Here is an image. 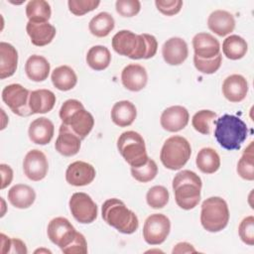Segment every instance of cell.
Wrapping results in <instances>:
<instances>
[{
	"label": "cell",
	"instance_id": "obj_1",
	"mask_svg": "<svg viewBox=\"0 0 254 254\" xmlns=\"http://www.w3.org/2000/svg\"><path fill=\"white\" fill-rule=\"evenodd\" d=\"M214 136L218 144L228 150H239L248 135L246 123L235 115L224 114L215 120Z\"/></svg>",
	"mask_w": 254,
	"mask_h": 254
},
{
	"label": "cell",
	"instance_id": "obj_2",
	"mask_svg": "<svg viewBox=\"0 0 254 254\" xmlns=\"http://www.w3.org/2000/svg\"><path fill=\"white\" fill-rule=\"evenodd\" d=\"M201 187V179L194 172L190 170L179 172L173 180L177 204L185 210L194 208L200 200Z\"/></svg>",
	"mask_w": 254,
	"mask_h": 254
},
{
	"label": "cell",
	"instance_id": "obj_3",
	"mask_svg": "<svg viewBox=\"0 0 254 254\" xmlns=\"http://www.w3.org/2000/svg\"><path fill=\"white\" fill-rule=\"evenodd\" d=\"M103 220L121 233L132 234L139 226L137 215L118 198H109L102 204Z\"/></svg>",
	"mask_w": 254,
	"mask_h": 254
},
{
	"label": "cell",
	"instance_id": "obj_4",
	"mask_svg": "<svg viewBox=\"0 0 254 254\" xmlns=\"http://www.w3.org/2000/svg\"><path fill=\"white\" fill-rule=\"evenodd\" d=\"M60 118L81 140L85 139L94 126V118L76 99L65 100L60 109Z\"/></svg>",
	"mask_w": 254,
	"mask_h": 254
},
{
	"label": "cell",
	"instance_id": "obj_5",
	"mask_svg": "<svg viewBox=\"0 0 254 254\" xmlns=\"http://www.w3.org/2000/svg\"><path fill=\"white\" fill-rule=\"evenodd\" d=\"M229 209L226 201L219 196H210L201 203L200 223L208 232H218L227 226Z\"/></svg>",
	"mask_w": 254,
	"mask_h": 254
},
{
	"label": "cell",
	"instance_id": "obj_6",
	"mask_svg": "<svg viewBox=\"0 0 254 254\" xmlns=\"http://www.w3.org/2000/svg\"><path fill=\"white\" fill-rule=\"evenodd\" d=\"M191 155V147L189 141L182 136H172L168 138L160 153V160L164 167L176 171L182 169Z\"/></svg>",
	"mask_w": 254,
	"mask_h": 254
},
{
	"label": "cell",
	"instance_id": "obj_7",
	"mask_svg": "<svg viewBox=\"0 0 254 254\" xmlns=\"http://www.w3.org/2000/svg\"><path fill=\"white\" fill-rule=\"evenodd\" d=\"M117 148L121 156L131 167L142 166L149 159L145 141L138 132H123L117 140Z\"/></svg>",
	"mask_w": 254,
	"mask_h": 254
},
{
	"label": "cell",
	"instance_id": "obj_8",
	"mask_svg": "<svg viewBox=\"0 0 254 254\" xmlns=\"http://www.w3.org/2000/svg\"><path fill=\"white\" fill-rule=\"evenodd\" d=\"M113 50L132 60L145 59L147 55V44L143 35H137L129 30H121L112 38Z\"/></svg>",
	"mask_w": 254,
	"mask_h": 254
},
{
	"label": "cell",
	"instance_id": "obj_9",
	"mask_svg": "<svg viewBox=\"0 0 254 254\" xmlns=\"http://www.w3.org/2000/svg\"><path fill=\"white\" fill-rule=\"evenodd\" d=\"M30 91L19 83H12L2 90V100L11 111L22 117L32 115L29 106Z\"/></svg>",
	"mask_w": 254,
	"mask_h": 254
},
{
	"label": "cell",
	"instance_id": "obj_10",
	"mask_svg": "<svg viewBox=\"0 0 254 254\" xmlns=\"http://www.w3.org/2000/svg\"><path fill=\"white\" fill-rule=\"evenodd\" d=\"M171 230L170 219L162 213L148 216L143 226V238L150 245H160L169 236Z\"/></svg>",
	"mask_w": 254,
	"mask_h": 254
},
{
	"label": "cell",
	"instance_id": "obj_11",
	"mask_svg": "<svg viewBox=\"0 0 254 254\" xmlns=\"http://www.w3.org/2000/svg\"><path fill=\"white\" fill-rule=\"evenodd\" d=\"M68 204L72 216L79 223L88 224L97 217V205L85 192H74L70 196Z\"/></svg>",
	"mask_w": 254,
	"mask_h": 254
},
{
	"label": "cell",
	"instance_id": "obj_12",
	"mask_svg": "<svg viewBox=\"0 0 254 254\" xmlns=\"http://www.w3.org/2000/svg\"><path fill=\"white\" fill-rule=\"evenodd\" d=\"M76 230L69 222L68 219L64 217L53 218L48 224V237L50 240L61 249H64L71 243L76 235Z\"/></svg>",
	"mask_w": 254,
	"mask_h": 254
},
{
	"label": "cell",
	"instance_id": "obj_13",
	"mask_svg": "<svg viewBox=\"0 0 254 254\" xmlns=\"http://www.w3.org/2000/svg\"><path fill=\"white\" fill-rule=\"evenodd\" d=\"M23 170L26 177L34 182L43 180L49 170V163L46 155L38 149L29 151L23 161Z\"/></svg>",
	"mask_w": 254,
	"mask_h": 254
},
{
	"label": "cell",
	"instance_id": "obj_14",
	"mask_svg": "<svg viewBox=\"0 0 254 254\" xmlns=\"http://www.w3.org/2000/svg\"><path fill=\"white\" fill-rule=\"evenodd\" d=\"M189 119L190 114L186 107L174 105L168 107L162 112L160 123L163 129L168 132H179L188 125Z\"/></svg>",
	"mask_w": 254,
	"mask_h": 254
},
{
	"label": "cell",
	"instance_id": "obj_15",
	"mask_svg": "<svg viewBox=\"0 0 254 254\" xmlns=\"http://www.w3.org/2000/svg\"><path fill=\"white\" fill-rule=\"evenodd\" d=\"M95 175V169L92 165L83 161H75L67 167L65 180L71 186L83 187L92 183Z\"/></svg>",
	"mask_w": 254,
	"mask_h": 254
},
{
	"label": "cell",
	"instance_id": "obj_16",
	"mask_svg": "<svg viewBox=\"0 0 254 254\" xmlns=\"http://www.w3.org/2000/svg\"><path fill=\"white\" fill-rule=\"evenodd\" d=\"M80 145L81 139L68 126L62 123L55 143L56 150L63 156L71 157L78 153Z\"/></svg>",
	"mask_w": 254,
	"mask_h": 254
},
{
	"label": "cell",
	"instance_id": "obj_17",
	"mask_svg": "<svg viewBox=\"0 0 254 254\" xmlns=\"http://www.w3.org/2000/svg\"><path fill=\"white\" fill-rule=\"evenodd\" d=\"M164 61L170 65H179L183 64L188 56L189 49L185 40L179 37H173L167 40L162 47Z\"/></svg>",
	"mask_w": 254,
	"mask_h": 254
},
{
	"label": "cell",
	"instance_id": "obj_18",
	"mask_svg": "<svg viewBox=\"0 0 254 254\" xmlns=\"http://www.w3.org/2000/svg\"><path fill=\"white\" fill-rule=\"evenodd\" d=\"M121 81L125 88L130 91L142 90L148 82V74L144 66L138 64L126 65L121 72Z\"/></svg>",
	"mask_w": 254,
	"mask_h": 254
},
{
	"label": "cell",
	"instance_id": "obj_19",
	"mask_svg": "<svg viewBox=\"0 0 254 254\" xmlns=\"http://www.w3.org/2000/svg\"><path fill=\"white\" fill-rule=\"evenodd\" d=\"M248 92V82L241 74H231L222 83V93L224 97L233 103L242 101Z\"/></svg>",
	"mask_w": 254,
	"mask_h": 254
},
{
	"label": "cell",
	"instance_id": "obj_20",
	"mask_svg": "<svg viewBox=\"0 0 254 254\" xmlns=\"http://www.w3.org/2000/svg\"><path fill=\"white\" fill-rule=\"evenodd\" d=\"M194 56L199 59H212L220 54V44L208 33H198L192 39Z\"/></svg>",
	"mask_w": 254,
	"mask_h": 254
},
{
	"label": "cell",
	"instance_id": "obj_21",
	"mask_svg": "<svg viewBox=\"0 0 254 254\" xmlns=\"http://www.w3.org/2000/svg\"><path fill=\"white\" fill-rule=\"evenodd\" d=\"M54 123L46 117H40L32 121L28 130L30 140L38 145L49 144L54 137Z\"/></svg>",
	"mask_w": 254,
	"mask_h": 254
},
{
	"label": "cell",
	"instance_id": "obj_22",
	"mask_svg": "<svg viewBox=\"0 0 254 254\" xmlns=\"http://www.w3.org/2000/svg\"><path fill=\"white\" fill-rule=\"evenodd\" d=\"M26 31L33 45L44 47L50 44L56 36V28L49 22L37 23L29 21L26 25Z\"/></svg>",
	"mask_w": 254,
	"mask_h": 254
},
{
	"label": "cell",
	"instance_id": "obj_23",
	"mask_svg": "<svg viewBox=\"0 0 254 254\" xmlns=\"http://www.w3.org/2000/svg\"><path fill=\"white\" fill-rule=\"evenodd\" d=\"M207 26L217 36L224 37L233 32L235 19L231 13L225 10H215L208 16Z\"/></svg>",
	"mask_w": 254,
	"mask_h": 254
},
{
	"label": "cell",
	"instance_id": "obj_24",
	"mask_svg": "<svg viewBox=\"0 0 254 254\" xmlns=\"http://www.w3.org/2000/svg\"><path fill=\"white\" fill-rule=\"evenodd\" d=\"M56 95L49 89H37L30 92L29 106L32 114L50 112L56 104Z\"/></svg>",
	"mask_w": 254,
	"mask_h": 254
},
{
	"label": "cell",
	"instance_id": "obj_25",
	"mask_svg": "<svg viewBox=\"0 0 254 254\" xmlns=\"http://www.w3.org/2000/svg\"><path fill=\"white\" fill-rule=\"evenodd\" d=\"M18 65V52L9 43H0V78L12 76Z\"/></svg>",
	"mask_w": 254,
	"mask_h": 254
},
{
	"label": "cell",
	"instance_id": "obj_26",
	"mask_svg": "<svg viewBox=\"0 0 254 254\" xmlns=\"http://www.w3.org/2000/svg\"><path fill=\"white\" fill-rule=\"evenodd\" d=\"M51 65L46 58L39 55H32L25 64V71L27 76L36 82L44 81L48 78Z\"/></svg>",
	"mask_w": 254,
	"mask_h": 254
},
{
	"label": "cell",
	"instance_id": "obj_27",
	"mask_svg": "<svg viewBox=\"0 0 254 254\" xmlns=\"http://www.w3.org/2000/svg\"><path fill=\"white\" fill-rule=\"evenodd\" d=\"M137 116L135 105L128 100L116 102L111 109V119L113 123L119 127L130 126Z\"/></svg>",
	"mask_w": 254,
	"mask_h": 254
},
{
	"label": "cell",
	"instance_id": "obj_28",
	"mask_svg": "<svg viewBox=\"0 0 254 254\" xmlns=\"http://www.w3.org/2000/svg\"><path fill=\"white\" fill-rule=\"evenodd\" d=\"M8 199L16 208L24 209L30 207L34 203L36 192L30 186L18 184L8 190Z\"/></svg>",
	"mask_w": 254,
	"mask_h": 254
},
{
	"label": "cell",
	"instance_id": "obj_29",
	"mask_svg": "<svg viewBox=\"0 0 254 254\" xmlns=\"http://www.w3.org/2000/svg\"><path fill=\"white\" fill-rule=\"evenodd\" d=\"M54 86L62 91L72 89L77 83V76L74 70L68 65H61L56 67L51 75Z\"/></svg>",
	"mask_w": 254,
	"mask_h": 254
},
{
	"label": "cell",
	"instance_id": "obj_30",
	"mask_svg": "<svg viewBox=\"0 0 254 254\" xmlns=\"http://www.w3.org/2000/svg\"><path fill=\"white\" fill-rule=\"evenodd\" d=\"M195 164L201 173L213 174L220 167V158L214 149L206 147L198 151Z\"/></svg>",
	"mask_w": 254,
	"mask_h": 254
},
{
	"label": "cell",
	"instance_id": "obj_31",
	"mask_svg": "<svg viewBox=\"0 0 254 254\" xmlns=\"http://www.w3.org/2000/svg\"><path fill=\"white\" fill-rule=\"evenodd\" d=\"M247 51L248 45L246 41L238 35H231L222 43L223 55L232 61L242 59L246 55Z\"/></svg>",
	"mask_w": 254,
	"mask_h": 254
},
{
	"label": "cell",
	"instance_id": "obj_32",
	"mask_svg": "<svg viewBox=\"0 0 254 254\" xmlns=\"http://www.w3.org/2000/svg\"><path fill=\"white\" fill-rule=\"evenodd\" d=\"M111 62V54L104 46H93L86 54V63L94 70H103Z\"/></svg>",
	"mask_w": 254,
	"mask_h": 254
},
{
	"label": "cell",
	"instance_id": "obj_33",
	"mask_svg": "<svg viewBox=\"0 0 254 254\" xmlns=\"http://www.w3.org/2000/svg\"><path fill=\"white\" fill-rule=\"evenodd\" d=\"M115 21L111 14L107 12H100L95 15L88 24L90 33L98 38L106 37L114 29Z\"/></svg>",
	"mask_w": 254,
	"mask_h": 254
},
{
	"label": "cell",
	"instance_id": "obj_34",
	"mask_svg": "<svg viewBox=\"0 0 254 254\" xmlns=\"http://www.w3.org/2000/svg\"><path fill=\"white\" fill-rule=\"evenodd\" d=\"M26 15L31 22H48L52 15L51 6L45 0H31L26 6Z\"/></svg>",
	"mask_w": 254,
	"mask_h": 254
},
{
	"label": "cell",
	"instance_id": "obj_35",
	"mask_svg": "<svg viewBox=\"0 0 254 254\" xmlns=\"http://www.w3.org/2000/svg\"><path fill=\"white\" fill-rule=\"evenodd\" d=\"M238 175L246 180H254V154H253V142H250L248 147L243 151L241 158L237 164Z\"/></svg>",
	"mask_w": 254,
	"mask_h": 254
},
{
	"label": "cell",
	"instance_id": "obj_36",
	"mask_svg": "<svg viewBox=\"0 0 254 254\" xmlns=\"http://www.w3.org/2000/svg\"><path fill=\"white\" fill-rule=\"evenodd\" d=\"M216 113L211 110L202 109L197 111L191 119L192 127L200 134L208 135L211 131V124L215 122Z\"/></svg>",
	"mask_w": 254,
	"mask_h": 254
},
{
	"label": "cell",
	"instance_id": "obj_37",
	"mask_svg": "<svg viewBox=\"0 0 254 254\" xmlns=\"http://www.w3.org/2000/svg\"><path fill=\"white\" fill-rule=\"evenodd\" d=\"M158 174V166L153 159L148 161L139 167H131L132 177L140 183H148L155 179Z\"/></svg>",
	"mask_w": 254,
	"mask_h": 254
},
{
	"label": "cell",
	"instance_id": "obj_38",
	"mask_svg": "<svg viewBox=\"0 0 254 254\" xmlns=\"http://www.w3.org/2000/svg\"><path fill=\"white\" fill-rule=\"evenodd\" d=\"M170 193L169 190L163 186L152 187L146 194V200L149 206L152 208H163L169 202Z\"/></svg>",
	"mask_w": 254,
	"mask_h": 254
},
{
	"label": "cell",
	"instance_id": "obj_39",
	"mask_svg": "<svg viewBox=\"0 0 254 254\" xmlns=\"http://www.w3.org/2000/svg\"><path fill=\"white\" fill-rule=\"evenodd\" d=\"M222 57L221 54H218L216 57L212 59H199L196 56H193V64L195 68L205 74H211L218 70L221 65Z\"/></svg>",
	"mask_w": 254,
	"mask_h": 254
},
{
	"label": "cell",
	"instance_id": "obj_40",
	"mask_svg": "<svg viewBox=\"0 0 254 254\" xmlns=\"http://www.w3.org/2000/svg\"><path fill=\"white\" fill-rule=\"evenodd\" d=\"M99 4L100 1L98 0H68L67 2L69 11L75 16H82L91 12L96 9Z\"/></svg>",
	"mask_w": 254,
	"mask_h": 254
},
{
	"label": "cell",
	"instance_id": "obj_41",
	"mask_svg": "<svg viewBox=\"0 0 254 254\" xmlns=\"http://www.w3.org/2000/svg\"><path fill=\"white\" fill-rule=\"evenodd\" d=\"M241 240L247 245H254V217L249 215L242 219L238 227Z\"/></svg>",
	"mask_w": 254,
	"mask_h": 254
},
{
	"label": "cell",
	"instance_id": "obj_42",
	"mask_svg": "<svg viewBox=\"0 0 254 254\" xmlns=\"http://www.w3.org/2000/svg\"><path fill=\"white\" fill-rule=\"evenodd\" d=\"M115 8L122 17H133L140 12L141 3L138 0H117Z\"/></svg>",
	"mask_w": 254,
	"mask_h": 254
},
{
	"label": "cell",
	"instance_id": "obj_43",
	"mask_svg": "<svg viewBox=\"0 0 254 254\" xmlns=\"http://www.w3.org/2000/svg\"><path fill=\"white\" fill-rule=\"evenodd\" d=\"M155 5L157 9L166 16H174L178 14L182 7L183 1L181 0H156Z\"/></svg>",
	"mask_w": 254,
	"mask_h": 254
},
{
	"label": "cell",
	"instance_id": "obj_44",
	"mask_svg": "<svg viewBox=\"0 0 254 254\" xmlns=\"http://www.w3.org/2000/svg\"><path fill=\"white\" fill-rule=\"evenodd\" d=\"M62 251L64 254H86L87 243L85 237L81 233L76 232V235L74 239L71 241V243L64 247V249H62Z\"/></svg>",
	"mask_w": 254,
	"mask_h": 254
},
{
	"label": "cell",
	"instance_id": "obj_45",
	"mask_svg": "<svg viewBox=\"0 0 254 254\" xmlns=\"http://www.w3.org/2000/svg\"><path fill=\"white\" fill-rule=\"evenodd\" d=\"M0 172H1V190L7 188L12 180H13V170L10 166L6 164L0 165Z\"/></svg>",
	"mask_w": 254,
	"mask_h": 254
},
{
	"label": "cell",
	"instance_id": "obj_46",
	"mask_svg": "<svg viewBox=\"0 0 254 254\" xmlns=\"http://www.w3.org/2000/svg\"><path fill=\"white\" fill-rule=\"evenodd\" d=\"M142 35L147 44V55L145 60H148L153 58L156 55L158 50V42L153 35H150V34H142Z\"/></svg>",
	"mask_w": 254,
	"mask_h": 254
},
{
	"label": "cell",
	"instance_id": "obj_47",
	"mask_svg": "<svg viewBox=\"0 0 254 254\" xmlns=\"http://www.w3.org/2000/svg\"><path fill=\"white\" fill-rule=\"evenodd\" d=\"M28 252L26 244L18 239V238H11V248L9 253H20V254H26Z\"/></svg>",
	"mask_w": 254,
	"mask_h": 254
},
{
	"label": "cell",
	"instance_id": "obj_48",
	"mask_svg": "<svg viewBox=\"0 0 254 254\" xmlns=\"http://www.w3.org/2000/svg\"><path fill=\"white\" fill-rule=\"evenodd\" d=\"M196 250L193 248V246L188 242H180L178 243L174 249L173 253H194Z\"/></svg>",
	"mask_w": 254,
	"mask_h": 254
},
{
	"label": "cell",
	"instance_id": "obj_49",
	"mask_svg": "<svg viewBox=\"0 0 254 254\" xmlns=\"http://www.w3.org/2000/svg\"><path fill=\"white\" fill-rule=\"evenodd\" d=\"M1 254H7L11 248V238L6 236L4 233H1Z\"/></svg>",
	"mask_w": 254,
	"mask_h": 254
},
{
	"label": "cell",
	"instance_id": "obj_50",
	"mask_svg": "<svg viewBox=\"0 0 254 254\" xmlns=\"http://www.w3.org/2000/svg\"><path fill=\"white\" fill-rule=\"evenodd\" d=\"M47 252V253H51V251L50 250H44V249H38V250H36L35 251V253H38V252Z\"/></svg>",
	"mask_w": 254,
	"mask_h": 254
}]
</instances>
